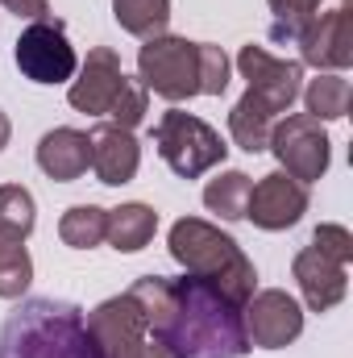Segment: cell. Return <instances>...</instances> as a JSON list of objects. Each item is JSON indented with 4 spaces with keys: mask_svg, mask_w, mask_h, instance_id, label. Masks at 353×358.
Segmentation results:
<instances>
[{
    "mask_svg": "<svg viewBox=\"0 0 353 358\" xmlns=\"http://www.w3.org/2000/svg\"><path fill=\"white\" fill-rule=\"evenodd\" d=\"M129 296L137 300L150 338L167 358H241L250 355L241 304L195 275H142Z\"/></svg>",
    "mask_w": 353,
    "mask_h": 358,
    "instance_id": "obj_1",
    "label": "cell"
},
{
    "mask_svg": "<svg viewBox=\"0 0 353 358\" xmlns=\"http://www.w3.org/2000/svg\"><path fill=\"white\" fill-rule=\"evenodd\" d=\"M0 358H104L88 334V317L67 300H21L0 325Z\"/></svg>",
    "mask_w": 353,
    "mask_h": 358,
    "instance_id": "obj_2",
    "label": "cell"
},
{
    "mask_svg": "<svg viewBox=\"0 0 353 358\" xmlns=\"http://www.w3.org/2000/svg\"><path fill=\"white\" fill-rule=\"evenodd\" d=\"M167 246H171V259L187 275L212 283L216 292H225L233 304L246 308V300L258 287V271L225 229H216L212 221H200V217H183L171 225Z\"/></svg>",
    "mask_w": 353,
    "mask_h": 358,
    "instance_id": "obj_3",
    "label": "cell"
},
{
    "mask_svg": "<svg viewBox=\"0 0 353 358\" xmlns=\"http://www.w3.org/2000/svg\"><path fill=\"white\" fill-rule=\"evenodd\" d=\"M154 146H158L163 163L179 179H200L204 171L220 167L225 155H229V146L220 142V134L208 121H200V117H191L183 108L163 113V121L154 125Z\"/></svg>",
    "mask_w": 353,
    "mask_h": 358,
    "instance_id": "obj_4",
    "label": "cell"
},
{
    "mask_svg": "<svg viewBox=\"0 0 353 358\" xmlns=\"http://www.w3.org/2000/svg\"><path fill=\"white\" fill-rule=\"evenodd\" d=\"M137 71L146 92L163 100H191L200 96V42H187L175 34H158L137 50Z\"/></svg>",
    "mask_w": 353,
    "mask_h": 358,
    "instance_id": "obj_5",
    "label": "cell"
},
{
    "mask_svg": "<svg viewBox=\"0 0 353 358\" xmlns=\"http://www.w3.org/2000/svg\"><path fill=\"white\" fill-rule=\"evenodd\" d=\"M84 317H88V334L96 338L104 358H167V350L150 338L146 317L129 292L96 304Z\"/></svg>",
    "mask_w": 353,
    "mask_h": 358,
    "instance_id": "obj_6",
    "label": "cell"
},
{
    "mask_svg": "<svg viewBox=\"0 0 353 358\" xmlns=\"http://www.w3.org/2000/svg\"><path fill=\"white\" fill-rule=\"evenodd\" d=\"M283 176H291L295 183H316V179L329 171V159H333V142L324 134V125L308 113H295V117H283L274 121V134H270V146Z\"/></svg>",
    "mask_w": 353,
    "mask_h": 358,
    "instance_id": "obj_7",
    "label": "cell"
},
{
    "mask_svg": "<svg viewBox=\"0 0 353 358\" xmlns=\"http://www.w3.org/2000/svg\"><path fill=\"white\" fill-rule=\"evenodd\" d=\"M13 59H17V71L25 80H33V84H63L80 67L63 21H50V17L21 29V38L13 42Z\"/></svg>",
    "mask_w": 353,
    "mask_h": 358,
    "instance_id": "obj_8",
    "label": "cell"
},
{
    "mask_svg": "<svg viewBox=\"0 0 353 358\" xmlns=\"http://www.w3.org/2000/svg\"><path fill=\"white\" fill-rule=\"evenodd\" d=\"M241 321H246V338L250 346H262V350H283L291 346L299 334H303V308L295 296L278 292V287H266L254 292L241 308Z\"/></svg>",
    "mask_w": 353,
    "mask_h": 358,
    "instance_id": "obj_9",
    "label": "cell"
},
{
    "mask_svg": "<svg viewBox=\"0 0 353 358\" xmlns=\"http://www.w3.org/2000/svg\"><path fill=\"white\" fill-rule=\"evenodd\" d=\"M237 71H241V80L250 84V92L262 96L274 113H287V108L299 100V92H303V67H299L295 59L270 55L266 46H254V42L241 46Z\"/></svg>",
    "mask_w": 353,
    "mask_h": 358,
    "instance_id": "obj_10",
    "label": "cell"
},
{
    "mask_svg": "<svg viewBox=\"0 0 353 358\" xmlns=\"http://www.w3.org/2000/svg\"><path fill=\"white\" fill-rule=\"evenodd\" d=\"M350 13L353 0H341L333 13H320L303 34H299V67L316 71H345L353 63V34H350Z\"/></svg>",
    "mask_w": 353,
    "mask_h": 358,
    "instance_id": "obj_11",
    "label": "cell"
},
{
    "mask_svg": "<svg viewBox=\"0 0 353 358\" xmlns=\"http://www.w3.org/2000/svg\"><path fill=\"white\" fill-rule=\"evenodd\" d=\"M303 213H308V187L295 183L291 176H283V171H270V176H262L250 187L246 217H250L258 229H270V234L291 229Z\"/></svg>",
    "mask_w": 353,
    "mask_h": 358,
    "instance_id": "obj_12",
    "label": "cell"
},
{
    "mask_svg": "<svg viewBox=\"0 0 353 358\" xmlns=\"http://www.w3.org/2000/svg\"><path fill=\"white\" fill-rule=\"evenodd\" d=\"M121 84H125V71H121L117 50H108V46H91L88 59H84V67H80V80H71V88H67V100H71L75 113L100 117V113L112 108V100H117Z\"/></svg>",
    "mask_w": 353,
    "mask_h": 358,
    "instance_id": "obj_13",
    "label": "cell"
},
{
    "mask_svg": "<svg viewBox=\"0 0 353 358\" xmlns=\"http://www.w3.org/2000/svg\"><path fill=\"white\" fill-rule=\"evenodd\" d=\"M88 150H91V171H96V179L108 183V187L129 183V179L137 176V167H142V146H137L133 129H121L112 121H104V125L91 129Z\"/></svg>",
    "mask_w": 353,
    "mask_h": 358,
    "instance_id": "obj_14",
    "label": "cell"
},
{
    "mask_svg": "<svg viewBox=\"0 0 353 358\" xmlns=\"http://www.w3.org/2000/svg\"><path fill=\"white\" fill-rule=\"evenodd\" d=\"M291 271H295V283H299L303 304H308L312 313H329V308H337V304L345 300L350 267H341L337 259L320 255L316 246H303V250L295 255Z\"/></svg>",
    "mask_w": 353,
    "mask_h": 358,
    "instance_id": "obj_15",
    "label": "cell"
},
{
    "mask_svg": "<svg viewBox=\"0 0 353 358\" xmlns=\"http://www.w3.org/2000/svg\"><path fill=\"white\" fill-rule=\"evenodd\" d=\"M38 167L59 183H71L91 167V150H88V134L84 129H71V125H59L50 129L42 142H38Z\"/></svg>",
    "mask_w": 353,
    "mask_h": 358,
    "instance_id": "obj_16",
    "label": "cell"
},
{
    "mask_svg": "<svg viewBox=\"0 0 353 358\" xmlns=\"http://www.w3.org/2000/svg\"><path fill=\"white\" fill-rule=\"evenodd\" d=\"M158 229V213L150 204H121V208H108V225H104V242L121 255H137L142 246H150Z\"/></svg>",
    "mask_w": 353,
    "mask_h": 358,
    "instance_id": "obj_17",
    "label": "cell"
},
{
    "mask_svg": "<svg viewBox=\"0 0 353 358\" xmlns=\"http://www.w3.org/2000/svg\"><path fill=\"white\" fill-rule=\"evenodd\" d=\"M274 121H278V113L266 104L262 96H254V92L246 88V96H241V100L233 104V113H229V134H233V142H237L241 150L258 155V150L270 146Z\"/></svg>",
    "mask_w": 353,
    "mask_h": 358,
    "instance_id": "obj_18",
    "label": "cell"
},
{
    "mask_svg": "<svg viewBox=\"0 0 353 358\" xmlns=\"http://www.w3.org/2000/svg\"><path fill=\"white\" fill-rule=\"evenodd\" d=\"M112 17L133 38H158L171 25V0H112Z\"/></svg>",
    "mask_w": 353,
    "mask_h": 358,
    "instance_id": "obj_19",
    "label": "cell"
},
{
    "mask_svg": "<svg viewBox=\"0 0 353 358\" xmlns=\"http://www.w3.org/2000/svg\"><path fill=\"white\" fill-rule=\"evenodd\" d=\"M33 283V259L25 250V238L0 229V300H21Z\"/></svg>",
    "mask_w": 353,
    "mask_h": 358,
    "instance_id": "obj_20",
    "label": "cell"
},
{
    "mask_svg": "<svg viewBox=\"0 0 353 358\" xmlns=\"http://www.w3.org/2000/svg\"><path fill=\"white\" fill-rule=\"evenodd\" d=\"M299 96L308 104V117H316V121H341L350 113V80L337 71H320Z\"/></svg>",
    "mask_w": 353,
    "mask_h": 358,
    "instance_id": "obj_21",
    "label": "cell"
},
{
    "mask_svg": "<svg viewBox=\"0 0 353 358\" xmlns=\"http://www.w3.org/2000/svg\"><path fill=\"white\" fill-rule=\"evenodd\" d=\"M250 176L246 171H220L204 187V204L208 213H216L220 221H241L246 217V204H250Z\"/></svg>",
    "mask_w": 353,
    "mask_h": 358,
    "instance_id": "obj_22",
    "label": "cell"
},
{
    "mask_svg": "<svg viewBox=\"0 0 353 358\" xmlns=\"http://www.w3.org/2000/svg\"><path fill=\"white\" fill-rule=\"evenodd\" d=\"M104 225H108V208H100V204H75V208L63 213L59 238L71 250H91V246L104 242Z\"/></svg>",
    "mask_w": 353,
    "mask_h": 358,
    "instance_id": "obj_23",
    "label": "cell"
},
{
    "mask_svg": "<svg viewBox=\"0 0 353 358\" xmlns=\"http://www.w3.org/2000/svg\"><path fill=\"white\" fill-rule=\"evenodd\" d=\"M274 21H270V38L274 42H299V34L316 21L324 0H266Z\"/></svg>",
    "mask_w": 353,
    "mask_h": 358,
    "instance_id": "obj_24",
    "label": "cell"
},
{
    "mask_svg": "<svg viewBox=\"0 0 353 358\" xmlns=\"http://www.w3.org/2000/svg\"><path fill=\"white\" fill-rule=\"evenodd\" d=\"M33 221H38V213H33L29 187H21V183H0V229H8V234H17V238H29V234H33Z\"/></svg>",
    "mask_w": 353,
    "mask_h": 358,
    "instance_id": "obj_25",
    "label": "cell"
},
{
    "mask_svg": "<svg viewBox=\"0 0 353 358\" xmlns=\"http://www.w3.org/2000/svg\"><path fill=\"white\" fill-rule=\"evenodd\" d=\"M146 113H150V92H146V84L125 76V84H121V92H117L112 108H108L112 125H121V129H137V125L146 121Z\"/></svg>",
    "mask_w": 353,
    "mask_h": 358,
    "instance_id": "obj_26",
    "label": "cell"
},
{
    "mask_svg": "<svg viewBox=\"0 0 353 358\" xmlns=\"http://www.w3.org/2000/svg\"><path fill=\"white\" fill-rule=\"evenodd\" d=\"M229 71V55L212 42H200V96H225Z\"/></svg>",
    "mask_w": 353,
    "mask_h": 358,
    "instance_id": "obj_27",
    "label": "cell"
},
{
    "mask_svg": "<svg viewBox=\"0 0 353 358\" xmlns=\"http://www.w3.org/2000/svg\"><path fill=\"white\" fill-rule=\"evenodd\" d=\"M312 246H316L320 255L337 259L341 267H350V263H353V234L345 229V225H316Z\"/></svg>",
    "mask_w": 353,
    "mask_h": 358,
    "instance_id": "obj_28",
    "label": "cell"
},
{
    "mask_svg": "<svg viewBox=\"0 0 353 358\" xmlns=\"http://www.w3.org/2000/svg\"><path fill=\"white\" fill-rule=\"evenodd\" d=\"M0 8H8L21 21H46L50 17V4L46 0H0Z\"/></svg>",
    "mask_w": 353,
    "mask_h": 358,
    "instance_id": "obj_29",
    "label": "cell"
},
{
    "mask_svg": "<svg viewBox=\"0 0 353 358\" xmlns=\"http://www.w3.org/2000/svg\"><path fill=\"white\" fill-rule=\"evenodd\" d=\"M8 138H13V121H8V117L0 113V150L8 146Z\"/></svg>",
    "mask_w": 353,
    "mask_h": 358,
    "instance_id": "obj_30",
    "label": "cell"
}]
</instances>
